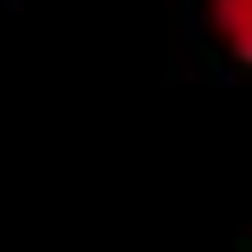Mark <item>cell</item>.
<instances>
[{
  "mask_svg": "<svg viewBox=\"0 0 252 252\" xmlns=\"http://www.w3.org/2000/svg\"><path fill=\"white\" fill-rule=\"evenodd\" d=\"M207 23L235 62L252 67V0H207Z\"/></svg>",
  "mask_w": 252,
  "mask_h": 252,
  "instance_id": "obj_1",
  "label": "cell"
}]
</instances>
